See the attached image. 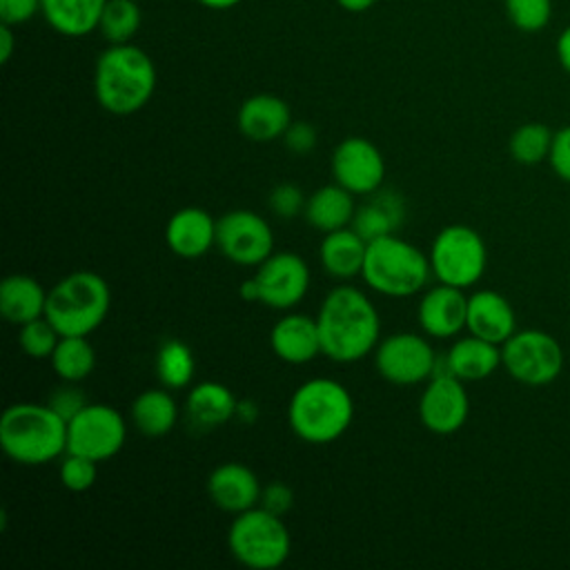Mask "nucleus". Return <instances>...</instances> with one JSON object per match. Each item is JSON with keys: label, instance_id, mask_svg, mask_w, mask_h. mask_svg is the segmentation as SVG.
<instances>
[{"label": "nucleus", "instance_id": "f257e3e1", "mask_svg": "<svg viewBox=\"0 0 570 570\" xmlns=\"http://www.w3.org/2000/svg\"><path fill=\"white\" fill-rule=\"evenodd\" d=\"M323 356L334 363H356L381 341V316L372 298L354 285H336L316 312Z\"/></svg>", "mask_w": 570, "mask_h": 570}, {"label": "nucleus", "instance_id": "f03ea898", "mask_svg": "<svg viewBox=\"0 0 570 570\" xmlns=\"http://www.w3.org/2000/svg\"><path fill=\"white\" fill-rule=\"evenodd\" d=\"M156 67L147 51L125 42L107 47L94 71V94L98 105L114 116L140 111L154 96Z\"/></svg>", "mask_w": 570, "mask_h": 570}, {"label": "nucleus", "instance_id": "7ed1b4c3", "mask_svg": "<svg viewBox=\"0 0 570 570\" xmlns=\"http://www.w3.org/2000/svg\"><path fill=\"white\" fill-rule=\"evenodd\" d=\"M354 412L352 392L341 381L316 376L303 381L292 392L287 423L301 441L327 445L350 430Z\"/></svg>", "mask_w": 570, "mask_h": 570}, {"label": "nucleus", "instance_id": "20e7f679", "mask_svg": "<svg viewBox=\"0 0 570 570\" xmlns=\"http://www.w3.org/2000/svg\"><path fill=\"white\" fill-rule=\"evenodd\" d=\"M0 445L13 463H51L67 452V421L49 403H11L0 416Z\"/></svg>", "mask_w": 570, "mask_h": 570}, {"label": "nucleus", "instance_id": "39448f33", "mask_svg": "<svg viewBox=\"0 0 570 570\" xmlns=\"http://www.w3.org/2000/svg\"><path fill=\"white\" fill-rule=\"evenodd\" d=\"M430 276V256L396 232L367 243L361 278L372 292L387 298H407L423 292Z\"/></svg>", "mask_w": 570, "mask_h": 570}, {"label": "nucleus", "instance_id": "423d86ee", "mask_svg": "<svg viewBox=\"0 0 570 570\" xmlns=\"http://www.w3.org/2000/svg\"><path fill=\"white\" fill-rule=\"evenodd\" d=\"M109 307V283L96 272L76 269L49 289L45 316L60 336H89L107 321Z\"/></svg>", "mask_w": 570, "mask_h": 570}, {"label": "nucleus", "instance_id": "0eeeda50", "mask_svg": "<svg viewBox=\"0 0 570 570\" xmlns=\"http://www.w3.org/2000/svg\"><path fill=\"white\" fill-rule=\"evenodd\" d=\"M232 557L249 570H276L292 552V534L285 519L254 505L234 514L227 530Z\"/></svg>", "mask_w": 570, "mask_h": 570}, {"label": "nucleus", "instance_id": "6e6552de", "mask_svg": "<svg viewBox=\"0 0 570 570\" xmlns=\"http://www.w3.org/2000/svg\"><path fill=\"white\" fill-rule=\"evenodd\" d=\"M430 267L439 283L468 289L476 285L488 267L483 236L463 223L445 225L430 245Z\"/></svg>", "mask_w": 570, "mask_h": 570}, {"label": "nucleus", "instance_id": "1a4fd4ad", "mask_svg": "<svg viewBox=\"0 0 570 570\" xmlns=\"http://www.w3.org/2000/svg\"><path fill=\"white\" fill-rule=\"evenodd\" d=\"M501 365L523 385H548L563 370V350L543 330H519L501 345Z\"/></svg>", "mask_w": 570, "mask_h": 570}, {"label": "nucleus", "instance_id": "9d476101", "mask_svg": "<svg viewBox=\"0 0 570 570\" xmlns=\"http://www.w3.org/2000/svg\"><path fill=\"white\" fill-rule=\"evenodd\" d=\"M430 336L416 332H394L379 341L374 347V367L383 381L392 385L425 383L436 367V350Z\"/></svg>", "mask_w": 570, "mask_h": 570}, {"label": "nucleus", "instance_id": "9b49d317", "mask_svg": "<svg viewBox=\"0 0 570 570\" xmlns=\"http://www.w3.org/2000/svg\"><path fill=\"white\" fill-rule=\"evenodd\" d=\"M127 441L125 416L107 403H87L67 423V452L94 459L96 463L114 459Z\"/></svg>", "mask_w": 570, "mask_h": 570}, {"label": "nucleus", "instance_id": "f8f14e48", "mask_svg": "<svg viewBox=\"0 0 570 570\" xmlns=\"http://www.w3.org/2000/svg\"><path fill=\"white\" fill-rule=\"evenodd\" d=\"M216 249L240 267H258L274 254V232L265 216L252 209H229L216 223Z\"/></svg>", "mask_w": 570, "mask_h": 570}, {"label": "nucleus", "instance_id": "ddd939ff", "mask_svg": "<svg viewBox=\"0 0 570 570\" xmlns=\"http://www.w3.org/2000/svg\"><path fill=\"white\" fill-rule=\"evenodd\" d=\"M258 303L278 312L294 309L309 292L312 272L296 252H274L254 272Z\"/></svg>", "mask_w": 570, "mask_h": 570}, {"label": "nucleus", "instance_id": "4468645a", "mask_svg": "<svg viewBox=\"0 0 570 570\" xmlns=\"http://www.w3.org/2000/svg\"><path fill=\"white\" fill-rule=\"evenodd\" d=\"M334 183L354 196H372L385 180V158L381 149L363 136L343 138L330 158Z\"/></svg>", "mask_w": 570, "mask_h": 570}, {"label": "nucleus", "instance_id": "2eb2a0df", "mask_svg": "<svg viewBox=\"0 0 570 570\" xmlns=\"http://www.w3.org/2000/svg\"><path fill=\"white\" fill-rule=\"evenodd\" d=\"M416 412L421 425L432 434L450 436L459 432L470 416V396L465 392V381L448 372L430 376L419 396Z\"/></svg>", "mask_w": 570, "mask_h": 570}, {"label": "nucleus", "instance_id": "dca6fc26", "mask_svg": "<svg viewBox=\"0 0 570 570\" xmlns=\"http://www.w3.org/2000/svg\"><path fill=\"white\" fill-rule=\"evenodd\" d=\"M468 318V296L461 287L445 283L423 289L416 305V321L425 336L430 338H454L465 330Z\"/></svg>", "mask_w": 570, "mask_h": 570}, {"label": "nucleus", "instance_id": "f3484780", "mask_svg": "<svg viewBox=\"0 0 570 570\" xmlns=\"http://www.w3.org/2000/svg\"><path fill=\"white\" fill-rule=\"evenodd\" d=\"M205 488L209 501L232 517L258 505L263 490L256 472L240 461H225L216 465L209 472Z\"/></svg>", "mask_w": 570, "mask_h": 570}, {"label": "nucleus", "instance_id": "a211bd4d", "mask_svg": "<svg viewBox=\"0 0 570 570\" xmlns=\"http://www.w3.org/2000/svg\"><path fill=\"white\" fill-rule=\"evenodd\" d=\"M216 223L203 207H180L165 225V243L171 254L194 261L216 247Z\"/></svg>", "mask_w": 570, "mask_h": 570}, {"label": "nucleus", "instance_id": "6ab92c4d", "mask_svg": "<svg viewBox=\"0 0 570 570\" xmlns=\"http://www.w3.org/2000/svg\"><path fill=\"white\" fill-rule=\"evenodd\" d=\"M269 347L283 363H312L316 356L323 354L316 316L285 312L269 330Z\"/></svg>", "mask_w": 570, "mask_h": 570}, {"label": "nucleus", "instance_id": "aec40b11", "mask_svg": "<svg viewBox=\"0 0 570 570\" xmlns=\"http://www.w3.org/2000/svg\"><path fill=\"white\" fill-rule=\"evenodd\" d=\"M465 330L474 336L503 345L517 332V316L510 301L494 289H476L468 296Z\"/></svg>", "mask_w": 570, "mask_h": 570}, {"label": "nucleus", "instance_id": "412c9836", "mask_svg": "<svg viewBox=\"0 0 570 570\" xmlns=\"http://www.w3.org/2000/svg\"><path fill=\"white\" fill-rule=\"evenodd\" d=\"M236 122L247 140L272 142L292 125V111L281 96L254 94L240 102Z\"/></svg>", "mask_w": 570, "mask_h": 570}, {"label": "nucleus", "instance_id": "4be33fe9", "mask_svg": "<svg viewBox=\"0 0 570 570\" xmlns=\"http://www.w3.org/2000/svg\"><path fill=\"white\" fill-rule=\"evenodd\" d=\"M236 394L218 381H200L189 387L185 414L198 430H216L236 416Z\"/></svg>", "mask_w": 570, "mask_h": 570}, {"label": "nucleus", "instance_id": "5701e85b", "mask_svg": "<svg viewBox=\"0 0 570 570\" xmlns=\"http://www.w3.org/2000/svg\"><path fill=\"white\" fill-rule=\"evenodd\" d=\"M445 370L461 381H483L501 365V345L468 334L456 338L443 354Z\"/></svg>", "mask_w": 570, "mask_h": 570}, {"label": "nucleus", "instance_id": "b1692460", "mask_svg": "<svg viewBox=\"0 0 570 570\" xmlns=\"http://www.w3.org/2000/svg\"><path fill=\"white\" fill-rule=\"evenodd\" d=\"M367 240L352 227H343L323 234V240L318 245V261L325 274H330L332 278L350 281L354 276H361Z\"/></svg>", "mask_w": 570, "mask_h": 570}, {"label": "nucleus", "instance_id": "393cba45", "mask_svg": "<svg viewBox=\"0 0 570 570\" xmlns=\"http://www.w3.org/2000/svg\"><path fill=\"white\" fill-rule=\"evenodd\" d=\"M356 214V196L338 183L323 185L307 196L303 218L316 232H334L352 225Z\"/></svg>", "mask_w": 570, "mask_h": 570}, {"label": "nucleus", "instance_id": "a878e982", "mask_svg": "<svg viewBox=\"0 0 570 570\" xmlns=\"http://www.w3.org/2000/svg\"><path fill=\"white\" fill-rule=\"evenodd\" d=\"M47 289L29 274H11L0 283V314L11 325H24L45 316Z\"/></svg>", "mask_w": 570, "mask_h": 570}, {"label": "nucleus", "instance_id": "bb28decb", "mask_svg": "<svg viewBox=\"0 0 570 570\" xmlns=\"http://www.w3.org/2000/svg\"><path fill=\"white\" fill-rule=\"evenodd\" d=\"M405 218V203L399 191L379 189L367 203L356 207L352 218V229L361 234L367 243L387 234H394Z\"/></svg>", "mask_w": 570, "mask_h": 570}, {"label": "nucleus", "instance_id": "cd10ccee", "mask_svg": "<svg viewBox=\"0 0 570 570\" xmlns=\"http://www.w3.org/2000/svg\"><path fill=\"white\" fill-rule=\"evenodd\" d=\"M134 428L145 436H165L176 428L178 403L167 387H149L140 392L129 410Z\"/></svg>", "mask_w": 570, "mask_h": 570}, {"label": "nucleus", "instance_id": "c85d7f7f", "mask_svg": "<svg viewBox=\"0 0 570 570\" xmlns=\"http://www.w3.org/2000/svg\"><path fill=\"white\" fill-rule=\"evenodd\" d=\"M107 0H42L47 24L69 38H82L98 29Z\"/></svg>", "mask_w": 570, "mask_h": 570}, {"label": "nucleus", "instance_id": "c756f323", "mask_svg": "<svg viewBox=\"0 0 570 570\" xmlns=\"http://www.w3.org/2000/svg\"><path fill=\"white\" fill-rule=\"evenodd\" d=\"M154 370L163 387L167 390H185L191 385L196 374V356L191 347L180 338H167L160 343Z\"/></svg>", "mask_w": 570, "mask_h": 570}, {"label": "nucleus", "instance_id": "7c9ffc66", "mask_svg": "<svg viewBox=\"0 0 570 570\" xmlns=\"http://www.w3.org/2000/svg\"><path fill=\"white\" fill-rule=\"evenodd\" d=\"M49 363L62 381L80 383L96 367V350L87 336H60Z\"/></svg>", "mask_w": 570, "mask_h": 570}, {"label": "nucleus", "instance_id": "2f4dec72", "mask_svg": "<svg viewBox=\"0 0 570 570\" xmlns=\"http://www.w3.org/2000/svg\"><path fill=\"white\" fill-rule=\"evenodd\" d=\"M552 138L554 131H550L543 122H523L512 131L508 140V151L519 165L532 167L550 156Z\"/></svg>", "mask_w": 570, "mask_h": 570}, {"label": "nucleus", "instance_id": "473e14b6", "mask_svg": "<svg viewBox=\"0 0 570 570\" xmlns=\"http://www.w3.org/2000/svg\"><path fill=\"white\" fill-rule=\"evenodd\" d=\"M142 22V11L136 0H107L100 16V33L111 45L129 42Z\"/></svg>", "mask_w": 570, "mask_h": 570}, {"label": "nucleus", "instance_id": "72a5a7b5", "mask_svg": "<svg viewBox=\"0 0 570 570\" xmlns=\"http://www.w3.org/2000/svg\"><path fill=\"white\" fill-rule=\"evenodd\" d=\"M58 341H60V334H58V330L49 323L47 316L33 318V321L20 325V330H18L20 350H22L29 358H36V361L49 358V356L53 354Z\"/></svg>", "mask_w": 570, "mask_h": 570}, {"label": "nucleus", "instance_id": "f704fd0d", "mask_svg": "<svg viewBox=\"0 0 570 570\" xmlns=\"http://www.w3.org/2000/svg\"><path fill=\"white\" fill-rule=\"evenodd\" d=\"M505 16L514 29L537 33L552 20V0H503Z\"/></svg>", "mask_w": 570, "mask_h": 570}, {"label": "nucleus", "instance_id": "c9c22d12", "mask_svg": "<svg viewBox=\"0 0 570 570\" xmlns=\"http://www.w3.org/2000/svg\"><path fill=\"white\" fill-rule=\"evenodd\" d=\"M58 476H60V483L69 492H85L98 479V463L89 456H82L76 452H65L60 459Z\"/></svg>", "mask_w": 570, "mask_h": 570}, {"label": "nucleus", "instance_id": "e433bc0d", "mask_svg": "<svg viewBox=\"0 0 570 570\" xmlns=\"http://www.w3.org/2000/svg\"><path fill=\"white\" fill-rule=\"evenodd\" d=\"M305 203L307 196L303 194V189L294 183H278L276 187H272V191L267 194V207L274 216L283 218V220H292L303 216L305 212Z\"/></svg>", "mask_w": 570, "mask_h": 570}, {"label": "nucleus", "instance_id": "4c0bfd02", "mask_svg": "<svg viewBox=\"0 0 570 570\" xmlns=\"http://www.w3.org/2000/svg\"><path fill=\"white\" fill-rule=\"evenodd\" d=\"M47 403L69 423L89 401H87L85 392L78 387V383L65 381V385L56 387V390L49 394Z\"/></svg>", "mask_w": 570, "mask_h": 570}, {"label": "nucleus", "instance_id": "58836bf2", "mask_svg": "<svg viewBox=\"0 0 570 570\" xmlns=\"http://www.w3.org/2000/svg\"><path fill=\"white\" fill-rule=\"evenodd\" d=\"M318 131L307 120H292L283 134V142L292 154H309L316 147Z\"/></svg>", "mask_w": 570, "mask_h": 570}, {"label": "nucleus", "instance_id": "ea45409f", "mask_svg": "<svg viewBox=\"0 0 570 570\" xmlns=\"http://www.w3.org/2000/svg\"><path fill=\"white\" fill-rule=\"evenodd\" d=\"M258 505L278 517H285L294 505V490L283 481H272V483L263 485Z\"/></svg>", "mask_w": 570, "mask_h": 570}, {"label": "nucleus", "instance_id": "a19ab883", "mask_svg": "<svg viewBox=\"0 0 570 570\" xmlns=\"http://www.w3.org/2000/svg\"><path fill=\"white\" fill-rule=\"evenodd\" d=\"M550 167L552 171L570 183V125L561 127L559 131H554V138H552V147H550Z\"/></svg>", "mask_w": 570, "mask_h": 570}, {"label": "nucleus", "instance_id": "79ce46f5", "mask_svg": "<svg viewBox=\"0 0 570 570\" xmlns=\"http://www.w3.org/2000/svg\"><path fill=\"white\" fill-rule=\"evenodd\" d=\"M42 9V0H0V20L4 24H22Z\"/></svg>", "mask_w": 570, "mask_h": 570}, {"label": "nucleus", "instance_id": "37998d69", "mask_svg": "<svg viewBox=\"0 0 570 570\" xmlns=\"http://www.w3.org/2000/svg\"><path fill=\"white\" fill-rule=\"evenodd\" d=\"M16 49V38H13V31H11V24H0V62L7 65L11 53Z\"/></svg>", "mask_w": 570, "mask_h": 570}, {"label": "nucleus", "instance_id": "c03bdc74", "mask_svg": "<svg viewBox=\"0 0 570 570\" xmlns=\"http://www.w3.org/2000/svg\"><path fill=\"white\" fill-rule=\"evenodd\" d=\"M557 60L570 73V24L557 38Z\"/></svg>", "mask_w": 570, "mask_h": 570}, {"label": "nucleus", "instance_id": "a18cd8bd", "mask_svg": "<svg viewBox=\"0 0 570 570\" xmlns=\"http://www.w3.org/2000/svg\"><path fill=\"white\" fill-rule=\"evenodd\" d=\"M236 421L240 423H254L258 419V405L254 401H247V399H240L238 405H236Z\"/></svg>", "mask_w": 570, "mask_h": 570}, {"label": "nucleus", "instance_id": "49530a36", "mask_svg": "<svg viewBox=\"0 0 570 570\" xmlns=\"http://www.w3.org/2000/svg\"><path fill=\"white\" fill-rule=\"evenodd\" d=\"M336 2H338L345 11H350V13H363V11L372 9L376 0H336Z\"/></svg>", "mask_w": 570, "mask_h": 570}, {"label": "nucleus", "instance_id": "de8ad7c7", "mask_svg": "<svg viewBox=\"0 0 570 570\" xmlns=\"http://www.w3.org/2000/svg\"><path fill=\"white\" fill-rule=\"evenodd\" d=\"M196 2H200L203 7H209V9H232L243 0H196Z\"/></svg>", "mask_w": 570, "mask_h": 570}]
</instances>
